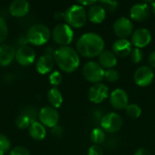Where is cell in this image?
Listing matches in <instances>:
<instances>
[{
	"instance_id": "9",
	"label": "cell",
	"mask_w": 155,
	"mask_h": 155,
	"mask_svg": "<svg viewBox=\"0 0 155 155\" xmlns=\"http://www.w3.org/2000/svg\"><path fill=\"white\" fill-rule=\"evenodd\" d=\"M114 34L119 37V39H126L134 33V24L127 17H119L115 20L113 25Z\"/></svg>"
},
{
	"instance_id": "4",
	"label": "cell",
	"mask_w": 155,
	"mask_h": 155,
	"mask_svg": "<svg viewBox=\"0 0 155 155\" xmlns=\"http://www.w3.org/2000/svg\"><path fill=\"white\" fill-rule=\"evenodd\" d=\"M26 39L33 45H43L46 44L51 36V31L45 25L35 24L32 25L26 32Z\"/></svg>"
},
{
	"instance_id": "32",
	"label": "cell",
	"mask_w": 155,
	"mask_h": 155,
	"mask_svg": "<svg viewBox=\"0 0 155 155\" xmlns=\"http://www.w3.org/2000/svg\"><path fill=\"white\" fill-rule=\"evenodd\" d=\"M62 74L60 72L58 71H54L53 73L50 74L49 75V83L53 85V86H57L61 84L62 82Z\"/></svg>"
},
{
	"instance_id": "19",
	"label": "cell",
	"mask_w": 155,
	"mask_h": 155,
	"mask_svg": "<svg viewBox=\"0 0 155 155\" xmlns=\"http://www.w3.org/2000/svg\"><path fill=\"white\" fill-rule=\"evenodd\" d=\"M15 51L10 45H0V66L9 65L15 57Z\"/></svg>"
},
{
	"instance_id": "42",
	"label": "cell",
	"mask_w": 155,
	"mask_h": 155,
	"mask_svg": "<svg viewBox=\"0 0 155 155\" xmlns=\"http://www.w3.org/2000/svg\"><path fill=\"white\" fill-rule=\"evenodd\" d=\"M54 18H55L56 20H62V19H64V13H62V12L55 13V15H54Z\"/></svg>"
},
{
	"instance_id": "37",
	"label": "cell",
	"mask_w": 155,
	"mask_h": 155,
	"mask_svg": "<svg viewBox=\"0 0 155 155\" xmlns=\"http://www.w3.org/2000/svg\"><path fill=\"white\" fill-rule=\"evenodd\" d=\"M51 134H52V135H54V137L60 138V137H62L63 134H64V130H63V128H62L61 126L56 125V126H54V127L52 128Z\"/></svg>"
},
{
	"instance_id": "44",
	"label": "cell",
	"mask_w": 155,
	"mask_h": 155,
	"mask_svg": "<svg viewBox=\"0 0 155 155\" xmlns=\"http://www.w3.org/2000/svg\"><path fill=\"white\" fill-rule=\"evenodd\" d=\"M0 155H5V154H0Z\"/></svg>"
},
{
	"instance_id": "20",
	"label": "cell",
	"mask_w": 155,
	"mask_h": 155,
	"mask_svg": "<svg viewBox=\"0 0 155 155\" xmlns=\"http://www.w3.org/2000/svg\"><path fill=\"white\" fill-rule=\"evenodd\" d=\"M106 16L105 9L99 4L90 6L87 12V18L94 24H101Z\"/></svg>"
},
{
	"instance_id": "28",
	"label": "cell",
	"mask_w": 155,
	"mask_h": 155,
	"mask_svg": "<svg viewBox=\"0 0 155 155\" xmlns=\"http://www.w3.org/2000/svg\"><path fill=\"white\" fill-rule=\"evenodd\" d=\"M11 147V142L8 137L0 134V154H5Z\"/></svg>"
},
{
	"instance_id": "15",
	"label": "cell",
	"mask_w": 155,
	"mask_h": 155,
	"mask_svg": "<svg viewBox=\"0 0 155 155\" xmlns=\"http://www.w3.org/2000/svg\"><path fill=\"white\" fill-rule=\"evenodd\" d=\"M9 13L15 17H23L30 11V4L26 0H14L9 5Z\"/></svg>"
},
{
	"instance_id": "41",
	"label": "cell",
	"mask_w": 155,
	"mask_h": 155,
	"mask_svg": "<svg viewBox=\"0 0 155 155\" xmlns=\"http://www.w3.org/2000/svg\"><path fill=\"white\" fill-rule=\"evenodd\" d=\"M134 155H151V153L145 148H140L135 152Z\"/></svg>"
},
{
	"instance_id": "13",
	"label": "cell",
	"mask_w": 155,
	"mask_h": 155,
	"mask_svg": "<svg viewBox=\"0 0 155 155\" xmlns=\"http://www.w3.org/2000/svg\"><path fill=\"white\" fill-rule=\"evenodd\" d=\"M109 95L108 87L102 83L94 84L88 92V97L91 102L94 104H100L105 100Z\"/></svg>"
},
{
	"instance_id": "38",
	"label": "cell",
	"mask_w": 155,
	"mask_h": 155,
	"mask_svg": "<svg viewBox=\"0 0 155 155\" xmlns=\"http://www.w3.org/2000/svg\"><path fill=\"white\" fill-rule=\"evenodd\" d=\"M106 143V147L109 149H114V147L117 146L118 144V140L116 139V137H110L108 140H105Z\"/></svg>"
},
{
	"instance_id": "34",
	"label": "cell",
	"mask_w": 155,
	"mask_h": 155,
	"mask_svg": "<svg viewBox=\"0 0 155 155\" xmlns=\"http://www.w3.org/2000/svg\"><path fill=\"white\" fill-rule=\"evenodd\" d=\"M104 115V114H103V111H102V110L95 109V110H94V111L91 113L90 119H91V121L94 123V124H96L97 123H100V124H101V121H102Z\"/></svg>"
},
{
	"instance_id": "31",
	"label": "cell",
	"mask_w": 155,
	"mask_h": 155,
	"mask_svg": "<svg viewBox=\"0 0 155 155\" xmlns=\"http://www.w3.org/2000/svg\"><path fill=\"white\" fill-rule=\"evenodd\" d=\"M8 35V26L3 17L0 16V44H2Z\"/></svg>"
},
{
	"instance_id": "3",
	"label": "cell",
	"mask_w": 155,
	"mask_h": 155,
	"mask_svg": "<svg viewBox=\"0 0 155 155\" xmlns=\"http://www.w3.org/2000/svg\"><path fill=\"white\" fill-rule=\"evenodd\" d=\"M64 21L70 27H83L87 20V13L84 6L76 4L69 6L64 12Z\"/></svg>"
},
{
	"instance_id": "24",
	"label": "cell",
	"mask_w": 155,
	"mask_h": 155,
	"mask_svg": "<svg viewBox=\"0 0 155 155\" xmlns=\"http://www.w3.org/2000/svg\"><path fill=\"white\" fill-rule=\"evenodd\" d=\"M90 140L95 145L104 143L106 140L105 132L102 128H94L90 134Z\"/></svg>"
},
{
	"instance_id": "16",
	"label": "cell",
	"mask_w": 155,
	"mask_h": 155,
	"mask_svg": "<svg viewBox=\"0 0 155 155\" xmlns=\"http://www.w3.org/2000/svg\"><path fill=\"white\" fill-rule=\"evenodd\" d=\"M150 15V7L146 3H138L132 6L130 16L133 20L142 22L146 20Z\"/></svg>"
},
{
	"instance_id": "25",
	"label": "cell",
	"mask_w": 155,
	"mask_h": 155,
	"mask_svg": "<svg viewBox=\"0 0 155 155\" xmlns=\"http://www.w3.org/2000/svg\"><path fill=\"white\" fill-rule=\"evenodd\" d=\"M15 125L18 129H21V130H25L27 128L30 127L31 124H32V121L30 120V118L25 114H19L16 118H15Z\"/></svg>"
},
{
	"instance_id": "1",
	"label": "cell",
	"mask_w": 155,
	"mask_h": 155,
	"mask_svg": "<svg viewBox=\"0 0 155 155\" xmlns=\"http://www.w3.org/2000/svg\"><path fill=\"white\" fill-rule=\"evenodd\" d=\"M104 48V39L95 33H85L76 42V52L87 58L99 56Z\"/></svg>"
},
{
	"instance_id": "26",
	"label": "cell",
	"mask_w": 155,
	"mask_h": 155,
	"mask_svg": "<svg viewBox=\"0 0 155 155\" xmlns=\"http://www.w3.org/2000/svg\"><path fill=\"white\" fill-rule=\"evenodd\" d=\"M125 110H126V114L130 118H139L140 115L142 114L141 107L135 104H128V106L125 108Z\"/></svg>"
},
{
	"instance_id": "43",
	"label": "cell",
	"mask_w": 155,
	"mask_h": 155,
	"mask_svg": "<svg viewBox=\"0 0 155 155\" xmlns=\"http://www.w3.org/2000/svg\"><path fill=\"white\" fill-rule=\"evenodd\" d=\"M152 8H153V11L155 14V2H152Z\"/></svg>"
},
{
	"instance_id": "8",
	"label": "cell",
	"mask_w": 155,
	"mask_h": 155,
	"mask_svg": "<svg viewBox=\"0 0 155 155\" xmlns=\"http://www.w3.org/2000/svg\"><path fill=\"white\" fill-rule=\"evenodd\" d=\"M39 122L45 127L53 128L58 125L59 122V114L56 109L52 106H45L43 107L38 114Z\"/></svg>"
},
{
	"instance_id": "7",
	"label": "cell",
	"mask_w": 155,
	"mask_h": 155,
	"mask_svg": "<svg viewBox=\"0 0 155 155\" xmlns=\"http://www.w3.org/2000/svg\"><path fill=\"white\" fill-rule=\"evenodd\" d=\"M124 121L123 118L116 113L105 114L101 121V128L107 133H116L121 130Z\"/></svg>"
},
{
	"instance_id": "22",
	"label": "cell",
	"mask_w": 155,
	"mask_h": 155,
	"mask_svg": "<svg viewBox=\"0 0 155 155\" xmlns=\"http://www.w3.org/2000/svg\"><path fill=\"white\" fill-rule=\"evenodd\" d=\"M28 133L30 137L35 141H42L46 135L45 127L38 121L31 124L30 127L28 128Z\"/></svg>"
},
{
	"instance_id": "23",
	"label": "cell",
	"mask_w": 155,
	"mask_h": 155,
	"mask_svg": "<svg viewBox=\"0 0 155 155\" xmlns=\"http://www.w3.org/2000/svg\"><path fill=\"white\" fill-rule=\"evenodd\" d=\"M47 99H48L51 106L54 107V109L59 108L63 104V95H62L61 92L56 87H53L48 91Z\"/></svg>"
},
{
	"instance_id": "39",
	"label": "cell",
	"mask_w": 155,
	"mask_h": 155,
	"mask_svg": "<svg viewBox=\"0 0 155 155\" xmlns=\"http://www.w3.org/2000/svg\"><path fill=\"white\" fill-rule=\"evenodd\" d=\"M148 63L151 65V67L155 68V51L150 54L149 58H148Z\"/></svg>"
},
{
	"instance_id": "21",
	"label": "cell",
	"mask_w": 155,
	"mask_h": 155,
	"mask_svg": "<svg viewBox=\"0 0 155 155\" xmlns=\"http://www.w3.org/2000/svg\"><path fill=\"white\" fill-rule=\"evenodd\" d=\"M99 64L103 68L113 69L117 64V56L112 51L104 50L99 55Z\"/></svg>"
},
{
	"instance_id": "11",
	"label": "cell",
	"mask_w": 155,
	"mask_h": 155,
	"mask_svg": "<svg viewBox=\"0 0 155 155\" xmlns=\"http://www.w3.org/2000/svg\"><path fill=\"white\" fill-rule=\"evenodd\" d=\"M15 59L20 65L23 66L31 65L35 60V52L32 47L28 45L20 46L15 51Z\"/></svg>"
},
{
	"instance_id": "33",
	"label": "cell",
	"mask_w": 155,
	"mask_h": 155,
	"mask_svg": "<svg viewBox=\"0 0 155 155\" xmlns=\"http://www.w3.org/2000/svg\"><path fill=\"white\" fill-rule=\"evenodd\" d=\"M130 55H131L132 61H133L134 63H135V64L140 63V62L143 60V51H142L141 49H139V48H134V49L132 50Z\"/></svg>"
},
{
	"instance_id": "6",
	"label": "cell",
	"mask_w": 155,
	"mask_h": 155,
	"mask_svg": "<svg viewBox=\"0 0 155 155\" xmlns=\"http://www.w3.org/2000/svg\"><path fill=\"white\" fill-rule=\"evenodd\" d=\"M104 72L105 71L99 64V63H96L94 61L87 62L83 67L84 77L88 82L93 84L101 83V81H103V79L104 78Z\"/></svg>"
},
{
	"instance_id": "18",
	"label": "cell",
	"mask_w": 155,
	"mask_h": 155,
	"mask_svg": "<svg viewBox=\"0 0 155 155\" xmlns=\"http://www.w3.org/2000/svg\"><path fill=\"white\" fill-rule=\"evenodd\" d=\"M132 50V43L127 39H118L113 45V52L119 57H125L129 55Z\"/></svg>"
},
{
	"instance_id": "27",
	"label": "cell",
	"mask_w": 155,
	"mask_h": 155,
	"mask_svg": "<svg viewBox=\"0 0 155 155\" xmlns=\"http://www.w3.org/2000/svg\"><path fill=\"white\" fill-rule=\"evenodd\" d=\"M21 114L28 116L30 118V120L32 121V123H35V122H36V119L38 118L39 112H37L35 107H34L32 105H28V106H25V108H23V110L21 111Z\"/></svg>"
},
{
	"instance_id": "29",
	"label": "cell",
	"mask_w": 155,
	"mask_h": 155,
	"mask_svg": "<svg viewBox=\"0 0 155 155\" xmlns=\"http://www.w3.org/2000/svg\"><path fill=\"white\" fill-rule=\"evenodd\" d=\"M104 78L107 82L110 83H115L120 78V73L115 69H107L104 72Z\"/></svg>"
},
{
	"instance_id": "10",
	"label": "cell",
	"mask_w": 155,
	"mask_h": 155,
	"mask_svg": "<svg viewBox=\"0 0 155 155\" xmlns=\"http://www.w3.org/2000/svg\"><path fill=\"white\" fill-rule=\"evenodd\" d=\"M154 78V73L149 66H140L136 69L134 79L137 85L141 87H146L150 85Z\"/></svg>"
},
{
	"instance_id": "40",
	"label": "cell",
	"mask_w": 155,
	"mask_h": 155,
	"mask_svg": "<svg viewBox=\"0 0 155 155\" xmlns=\"http://www.w3.org/2000/svg\"><path fill=\"white\" fill-rule=\"evenodd\" d=\"M77 4L84 7L85 5H91L92 6L95 4H97V2L96 1H90V0H88V1H78Z\"/></svg>"
},
{
	"instance_id": "30",
	"label": "cell",
	"mask_w": 155,
	"mask_h": 155,
	"mask_svg": "<svg viewBox=\"0 0 155 155\" xmlns=\"http://www.w3.org/2000/svg\"><path fill=\"white\" fill-rule=\"evenodd\" d=\"M99 5H101L105 10H108L109 12H114L118 8L119 3L113 0H103L99 2Z\"/></svg>"
},
{
	"instance_id": "14",
	"label": "cell",
	"mask_w": 155,
	"mask_h": 155,
	"mask_svg": "<svg viewBox=\"0 0 155 155\" xmlns=\"http://www.w3.org/2000/svg\"><path fill=\"white\" fill-rule=\"evenodd\" d=\"M128 94L123 89H115L110 94V103L116 110L125 109L128 106Z\"/></svg>"
},
{
	"instance_id": "12",
	"label": "cell",
	"mask_w": 155,
	"mask_h": 155,
	"mask_svg": "<svg viewBox=\"0 0 155 155\" xmlns=\"http://www.w3.org/2000/svg\"><path fill=\"white\" fill-rule=\"evenodd\" d=\"M131 41L136 48H143L151 43L152 34L146 28H138L133 33Z\"/></svg>"
},
{
	"instance_id": "17",
	"label": "cell",
	"mask_w": 155,
	"mask_h": 155,
	"mask_svg": "<svg viewBox=\"0 0 155 155\" xmlns=\"http://www.w3.org/2000/svg\"><path fill=\"white\" fill-rule=\"evenodd\" d=\"M54 65V56L44 54L40 56L35 62V69L40 74H46L50 73Z\"/></svg>"
},
{
	"instance_id": "35",
	"label": "cell",
	"mask_w": 155,
	"mask_h": 155,
	"mask_svg": "<svg viewBox=\"0 0 155 155\" xmlns=\"http://www.w3.org/2000/svg\"><path fill=\"white\" fill-rule=\"evenodd\" d=\"M9 155H30V153L23 146H16L9 152Z\"/></svg>"
},
{
	"instance_id": "2",
	"label": "cell",
	"mask_w": 155,
	"mask_h": 155,
	"mask_svg": "<svg viewBox=\"0 0 155 155\" xmlns=\"http://www.w3.org/2000/svg\"><path fill=\"white\" fill-rule=\"evenodd\" d=\"M54 59L58 67L65 73L74 72L80 64L78 53L69 45L61 46L56 49Z\"/></svg>"
},
{
	"instance_id": "5",
	"label": "cell",
	"mask_w": 155,
	"mask_h": 155,
	"mask_svg": "<svg viewBox=\"0 0 155 155\" xmlns=\"http://www.w3.org/2000/svg\"><path fill=\"white\" fill-rule=\"evenodd\" d=\"M54 41L61 46H67L74 39V31L67 24L60 23L54 26L52 32Z\"/></svg>"
},
{
	"instance_id": "36",
	"label": "cell",
	"mask_w": 155,
	"mask_h": 155,
	"mask_svg": "<svg viewBox=\"0 0 155 155\" xmlns=\"http://www.w3.org/2000/svg\"><path fill=\"white\" fill-rule=\"evenodd\" d=\"M87 155H104V151L99 145H92L88 150Z\"/></svg>"
}]
</instances>
